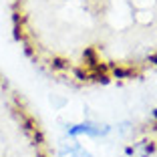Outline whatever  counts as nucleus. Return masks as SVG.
Here are the masks:
<instances>
[{"label":"nucleus","instance_id":"f257e3e1","mask_svg":"<svg viewBox=\"0 0 157 157\" xmlns=\"http://www.w3.org/2000/svg\"><path fill=\"white\" fill-rule=\"evenodd\" d=\"M14 40L46 77L75 89L157 75V0H12Z\"/></svg>","mask_w":157,"mask_h":157}]
</instances>
